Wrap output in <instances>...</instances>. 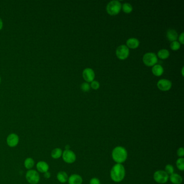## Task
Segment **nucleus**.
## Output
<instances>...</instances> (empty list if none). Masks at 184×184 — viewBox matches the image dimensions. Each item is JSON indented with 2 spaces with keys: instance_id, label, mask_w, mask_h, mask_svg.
I'll list each match as a JSON object with an SVG mask.
<instances>
[{
  "instance_id": "nucleus-30",
  "label": "nucleus",
  "mask_w": 184,
  "mask_h": 184,
  "mask_svg": "<svg viewBox=\"0 0 184 184\" xmlns=\"http://www.w3.org/2000/svg\"><path fill=\"white\" fill-rule=\"evenodd\" d=\"M184 33H182V34L180 35L179 37L180 42L182 43V44H183L184 43Z\"/></svg>"
},
{
  "instance_id": "nucleus-34",
  "label": "nucleus",
  "mask_w": 184,
  "mask_h": 184,
  "mask_svg": "<svg viewBox=\"0 0 184 184\" xmlns=\"http://www.w3.org/2000/svg\"><path fill=\"white\" fill-rule=\"evenodd\" d=\"M1 77H0V83H1Z\"/></svg>"
},
{
  "instance_id": "nucleus-29",
  "label": "nucleus",
  "mask_w": 184,
  "mask_h": 184,
  "mask_svg": "<svg viewBox=\"0 0 184 184\" xmlns=\"http://www.w3.org/2000/svg\"><path fill=\"white\" fill-rule=\"evenodd\" d=\"M90 184H100V181L98 178H94L90 180Z\"/></svg>"
},
{
  "instance_id": "nucleus-2",
  "label": "nucleus",
  "mask_w": 184,
  "mask_h": 184,
  "mask_svg": "<svg viewBox=\"0 0 184 184\" xmlns=\"http://www.w3.org/2000/svg\"><path fill=\"white\" fill-rule=\"evenodd\" d=\"M112 158L117 164H121L125 161L128 157V152L125 148L121 146H117L112 151Z\"/></svg>"
},
{
  "instance_id": "nucleus-24",
  "label": "nucleus",
  "mask_w": 184,
  "mask_h": 184,
  "mask_svg": "<svg viewBox=\"0 0 184 184\" xmlns=\"http://www.w3.org/2000/svg\"><path fill=\"white\" fill-rule=\"evenodd\" d=\"M170 47L173 50H177L180 48V44L177 41H173L171 43Z\"/></svg>"
},
{
  "instance_id": "nucleus-18",
  "label": "nucleus",
  "mask_w": 184,
  "mask_h": 184,
  "mask_svg": "<svg viewBox=\"0 0 184 184\" xmlns=\"http://www.w3.org/2000/svg\"><path fill=\"white\" fill-rule=\"evenodd\" d=\"M170 181L173 184H181L182 182V179L178 174L173 173L170 176Z\"/></svg>"
},
{
  "instance_id": "nucleus-26",
  "label": "nucleus",
  "mask_w": 184,
  "mask_h": 184,
  "mask_svg": "<svg viewBox=\"0 0 184 184\" xmlns=\"http://www.w3.org/2000/svg\"><path fill=\"white\" fill-rule=\"evenodd\" d=\"M81 89L83 90L84 92H88L90 89V86L89 84L86 82L82 83L81 85Z\"/></svg>"
},
{
  "instance_id": "nucleus-21",
  "label": "nucleus",
  "mask_w": 184,
  "mask_h": 184,
  "mask_svg": "<svg viewBox=\"0 0 184 184\" xmlns=\"http://www.w3.org/2000/svg\"><path fill=\"white\" fill-rule=\"evenodd\" d=\"M158 56L161 59H166L168 58L170 56V52L167 50L163 49L160 50L158 52Z\"/></svg>"
},
{
  "instance_id": "nucleus-23",
  "label": "nucleus",
  "mask_w": 184,
  "mask_h": 184,
  "mask_svg": "<svg viewBox=\"0 0 184 184\" xmlns=\"http://www.w3.org/2000/svg\"><path fill=\"white\" fill-rule=\"evenodd\" d=\"M177 166L178 168L181 171H183L184 170V159L183 158H181L177 160Z\"/></svg>"
},
{
  "instance_id": "nucleus-7",
  "label": "nucleus",
  "mask_w": 184,
  "mask_h": 184,
  "mask_svg": "<svg viewBox=\"0 0 184 184\" xmlns=\"http://www.w3.org/2000/svg\"><path fill=\"white\" fill-rule=\"evenodd\" d=\"M63 159L67 164H72L76 159V156L75 153L70 150H65L62 153Z\"/></svg>"
},
{
  "instance_id": "nucleus-4",
  "label": "nucleus",
  "mask_w": 184,
  "mask_h": 184,
  "mask_svg": "<svg viewBox=\"0 0 184 184\" xmlns=\"http://www.w3.org/2000/svg\"><path fill=\"white\" fill-rule=\"evenodd\" d=\"M27 182L30 184H37L40 180V177L38 172L34 170H29L25 174Z\"/></svg>"
},
{
  "instance_id": "nucleus-12",
  "label": "nucleus",
  "mask_w": 184,
  "mask_h": 184,
  "mask_svg": "<svg viewBox=\"0 0 184 184\" xmlns=\"http://www.w3.org/2000/svg\"><path fill=\"white\" fill-rule=\"evenodd\" d=\"M36 168L38 172L40 173H45L49 171V165L44 161L38 162L36 164Z\"/></svg>"
},
{
  "instance_id": "nucleus-1",
  "label": "nucleus",
  "mask_w": 184,
  "mask_h": 184,
  "mask_svg": "<svg viewBox=\"0 0 184 184\" xmlns=\"http://www.w3.org/2000/svg\"><path fill=\"white\" fill-rule=\"evenodd\" d=\"M125 168L121 164H116L111 169V178L114 182H121L125 177Z\"/></svg>"
},
{
  "instance_id": "nucleus-33",
  "label": "nucleus",
  "mask_w": 184,
  "mask_h": 184,
  "mask_svg": "<svg viewBox=\"0 0 184 184\" xmlns=\"http://www.w3.org/2000/svg\"><path fill=\"white\" fill-rule=\"evenodd\" d=\"M183 70H184V67H182V75H184V74H183Z\"/></svg>"
},
{
  "instance_id": "nucleus-9",
  "label": "nucleus",
  "mask_w": 184,
  "mask_h": 184,
  "mask_svg": "<svg viewBox=\"0 0 184 184\" xmlns=\"http://www.w3.org/2000/svg\"><path fill=\"white\" fill-rule=\"evenodd\" d=\"M19 137L16 133H11L7 138V144L10 148L16 147L19 143Z\"/></svg>"
},
{
  "instance_id": "nucleus-32",
  "label": "nucleus",
  "mask_w": 184,
  "mask_h": 184,
  "mask_svg": "<svg viewBox=\"0 0 184 184\" xmlns=\"http://www.w3.org/2000/svg\"><path fill=\"white\" fill-rule=\"evenodd\" d=\"M3 27V22L1 18H0V30L2 29Z\"/></svg>"
},
{
  "instance_id": "nucleus-13",
  "label": "nucleus",
  "mask_w": 184,
  "mask_h": 184,
  "mask_svg": "<svg viewBox=\"0 0 184 184\" xmlns=\"http://www.w3.org/2000/svg\"><path fill=\"white\" fill-rule=\"evenodd\" d=\"M82 178L79 174H72L68 178V182L69 184H82Z\"/></svg>"
},
{
  "instance_id": "nucleus-28",
  "label": "nucleus",
  "mask_w": 184,
  "mask_h": 184,
  "mask_svg": "<svg viewBox=\"0 0 184 184\" xmlns=\"http://www.w3.org/2000/svg\"><path fill=\"white\" fill-rule=\"evenodd\" d=\"M177 155L179 157H182L184 155V148H179L177 151Z\"/></svg>"
},
{
  "instance_id": "nucleus-15",
  "label": "nucleus",
  "mask_w": 184,
  "mask_h": 184,
  "mask_svg": "<svg viewBox=\"0 0 184 184\" xmlns=\"http://www.w3.org/2000/svg\"><path fill=\"white\" fill-rule=\"evenodd\" d=\"M167 38L170 41H176V40L178 38L177 32L175 30L170 29L168 30L167 34H166Z\"/></svg>"
},
{
  "instance_id": "nucleus-14",
  "label": "nucleus",
  "mask_w": 184,
  "mask_h": 184,
  "mask_svg": "<svg viewBox=\"0 0 184 184\" xmlns=\"http://www.w3.org/2000/svg\"><path fill=\"white\" fill-rule=\"evenodd\" d=\"M126 44L128 47L131 49H136L139 45V41L136 38H130L126 41Z\"/></svg>"
},
{
  "instance_id": "nucleus-22",
  "label": "nucleus",
  "mask_w": 184,
  "mask_h": 184,
  "mask_svg": "<svg viewBox=\"0 0 184 184\" xmlns=\"http://www.w3.org/2000/svg\"><path fill=\"white\" fill-rule=\"evenodd\" d=\"M132 6L128 3H125L123 5V10L124 13H130L132 11Z\"/></svg>"
},
{
  "instance_id": "nucleus-17",
  "label": "nucleus",
  "mask_w": 184,
  "mask_h": 184,
  "mask_svg": "<svg viewBox=\"0 0 184 184\" xmlns=\"http://www.w3.org/2000/svg\"><path fill=\"white\" fill-rule=\"evenodd\" d=\"M152 71L153 74L155 75V76H160L163 74L164 69L161 65L157 64V65H155L153 67Z\"/></svg>"
},
{
  "instance_id": "nucleus-16",
  "label": "nucleus",
  "mask_w": 184,
  "mask_h": 184,
  "mask_svg": "<svg viewBox=\"0 0 184 184\" xmlns=\"http://www.w3.org/2000/svg\"><path fill=\"white\" fill-rule=\"evenodd\" d=\"M67 173L64 171H60L57 174V179L61 183H65L68 180Z\"/></svg>"
},
{
  "instance_id": "nucleus-11",
  "label": "nucleus",
  "mask_w": 184,
  "mask_h": 184,
  "mask_svg": "<svg viewBox=\"0 0 184 184\" xmlns=\"http://www.w3.org/2000/svg\"><path fill=\"white\" fill-rule=\"evenodd\" d=\"M94 71L91 68H86L83 70V78L88 82H92L94 79Z\"/></svg>"
},
{
  "instance_id": "nucleus-10",
  "label": "nucleus",
  "mask_w": 184,
  "mask_h": 184,
  "mask_svg": "<svg viewBox=\"0 0 184 184\" xmlns=\"http://www.w3.org/2000/svg\"><path fill=\"white\" fill-rule=\"evenodd\" d=\"M157 86L160 90L166 91L170 90L172 87V83L168 79H162L158 82Z\"/></svg>"
},
{
  "instance_id": "nucleus-6",
  "label": "nucleus",
  "mask_w": 184,
  "mask_h": 184,
  "mask_svg": "<svg viewBox=\"0 0 184 184\" xmlns=\"http://www.w3.org/2000/svg\"><path fill=\"white\" fill-rule=\"evenodd\" d=\"M153 178L155 181L159 184H164L167 182L168 179V175L165 171H156L154 174Z\"/></svg>"
},
{
  "instance_id": "nucleus-3",
  "label": "nucleus",
  "mask_w": 184,
  "mask_h": 184,
  "mask_svg": "<svg viewBox=\"0 0 184 184\" xmlns=\"http://www.w3.org/2000/svg\"><path fill=\"white\" fill-rule=\"evenodd\" d=\"M121 5L118 1H112L108 3L106 11L111 15H116L121 10Z\"/></svg>"
},
{
  "instance_id": "nucleus-31",
  "label": "nucleus",
  "mask_w": 184,
  "mask_h": 184,
  "mask_svg": "<svg viewBox=\"0 0 184 184\" xmlns=\"http://www.w3.org/2000/svg\"><path fill=\"white\" fill-rule=\"evenodd\" d=\"M44 178H45V179H49L50 177H51V173H50L49 171H48L47 172H45L44 173Z\"/></svg>"
},
{
  "instance_id": "nucleus-25",
  "label": "nucleus",
  "mask_w": 184,
  "mask_h": 184,
  "mask_svg": "<svg viewBox=\"0 0 184 184\" xmlns=\"http://www.w3.org/2000/svg\"><path fill=\"white\" fill-rule=\"evenodd\" d=\"M165 172L167 174H170L171 175L172 174H173L174 172V168L173 166L171 165H167L165 167Z\"/></svg>"
},
{
  "instance_id": "nucleus-27",
  "label": "nucleus",
  "mask_w": 184,
  "mask_h": 184,
  "mask_svg": "<svg viewBox=\"0 0 184 184\" xmlns=\"http://www.w3.org/2000/svg\"><path fill=\"white\" fill-rule=\"evenodd\" d=\"M99 83L98 82H97V81H93L92 82H91V88L92 89H94V90H97V89H98L99 88Z\"/></svg>"
},
{
  "instance_id": "nucleus-8",
  "label": "nucleus",
  "mask_w": 184,
  "mask_h": 184,
  "mask_svg": "<svg viewBox=\"0 0 184 184\" xmlns=\"http://www.w3.org/2000/svg\"><path fill=\"white\" fill-rule=\"evenodd\" d=\"M116 55L120 59H125L128 57L129 55V49L127 46L121 45L117 48L116 50Z\"/></svg>"
},
{
  "instance_id": "nucleus-20",
  "label": "nucleus",
  "mask_w": 184,
  "mask_h": 184,
  "mask_svg": "<svg viewBox=\"0 0 184 184\" xmlns=\"http://www.w3.org/2000/svg\"><path fill=\"white\" fill-rule=\"evenodd\" d=\"M24 165L25 168L29 170H32V168L34 167L35 162L32 158H27L25 159Z\"/></svg>"
},
{
  "instance_id": "nucleus-5",
  "label": "nucleus",
  "mask_w": 184,
  "mask_h": 184,
  "mask_svg": "<svg viewBox=\"0 0 184 184\" xmlns=\"http://www.w3.org/2000/svg\"><path fill=\"white\" fill-rule=\"evenodd\" d=\"M143 62L144 64L148 67L154 66L157 63V56L153 52H148L143 56Z\"/></svg>"
},
{
  "instance_id": "nucleus-19",
  "label": "nucleus",
  "mask_w": 184,
  "mask_h": 184,
  "mask_svg": "<svg viewBox=\"0 0 184 184\" xmlns=\"http://www.w3.org/2000/svg\"><path fill=\"white\" fill-rule=\"evenodd\" d=\"M62 150L60 148H54L53 150L52 151L51 153V156L53 159H57L61 158V156L62 155Z\"/></svg>"
}]
</instances>
